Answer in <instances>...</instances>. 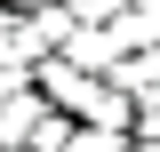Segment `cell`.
<instances>
[{
	"mask_svg": "<svg viewBox=\"0 0 160 152\" xmlns=\"http://www.w3.org/2000/svg\"><path fill=\"white\" fill-rule=\"evenodd\" d=\"M16 88H32V72H24V64H0V104H8Z\"/></svg>",
	"mask_w": 160,
	"mask_h": 152,
	"instance_id": "obj_2",
	"label": "cell"
},
{
	"mask_svg": "<svg viewBox=\"0 0 160 152\" xmlns=\"http://www.w3.org/2000/svg\"><path fill=\"white\" fill-rule=\"evenodd\" d=\"M120 152H144V144H120Z\"/></svg>",
	"mask_w": 160,
	"mask_h": 152,
	"instance_id": "obj_5",
	"label": "cell"
},
{
	"mask_svg": "<svg viewBox=\"0 0 160 152\" xmlns=\"http://www.w3.org/2000/svg\"><path fill=\"white\" fill-rule=\"evenodd\" d=\"M112 80L136 96V104H160V48H128V56L112 64Z\"/></svg>",
	"mask_w": 160,
	"mask_h": 152,
	"instance_id": "obj_1",
	"label": "cell"
},
{
	"mask_svg": "<svg viewBox=\"0 0 160 152\" xmlns=\"http://www.w3.org/2000/svg\"><path fill=\"white\" fill-rule=\"evenodd\" d=\"M0 16H8V0H0Z\"/></svg>",
	"mask_w": 160,
	"mask_h": 152,
	"instance_id": "obj_6",
	"label": "cell"
},
{
	"mask_svg": "<svg viewBox=\"0 0 160 152\" xmlns=\"http://www.w3.org/2000/svg\"><path fill=\"white\" fill-rule=\"evenodd\" d=\"M8 8H48V0H8Z\"/></svg>",
	"mask_w": 160,
	"mask_h": 152,
	"instance_id": "obj_3",
	"label": "cell"
},
{
	"mask_svg": "<svg viewBox=\"0 0 160 152\" xmlns=\"http://www.w3.org/2000/svg\"><path fill=\"white\" fill-rule=\"evenodd\" d=\"M144 152H160V144H144Z\"/></svg>",
	"mask_w": 160,
	"mask_h": 152,
	"instance_id": "obj_7",
	"label": "cell"
},
{
	"mask_svg": "<svg viewBox=\"0 0 160 152\" xmlns=\"http://www.w3.org/2000/svg\"><path fill=\"white\" fill-rule=\"evenodd\" d=\"M0 152H24V144H8V136H0Z\"/></svg>",
	"mask_w": 160,
	"mask_h": 152,
	"instance_id": "obj_4",
	"label": "cell"
}]
</instances>
